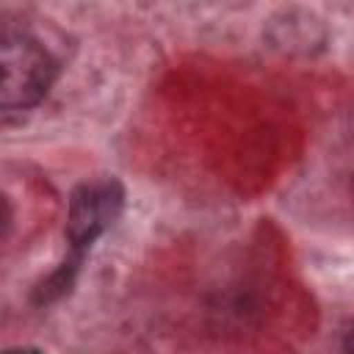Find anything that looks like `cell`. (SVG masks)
Wrapping results in <instances>:
<instances>
[{
  "instance_id": "6da1fadb",
  "label": "cell",
  "mask_w": 354,
  "mask_h": 354,
  "mask_svg": "<svg viewBox=\"0 0 354 354\" xmlns=\"http://www.w3.org/2000/svg\"><path fill=\"white\" fill-rule=\"evenodd\" d=\"M0 72H3L0 105L6 113H11V111H28L47 97L58 75V64L47 53V47H41L39 39L22 30H3Z\"/></svg>"
},
{
  "instance_id": "7a4b0ae2",
  "label": "cell",
  "mask_w": 354,
  "mask_h": 354,
  "mask_svg": "<svg viewBox=\"0 0 354 354\" xmlns=\"http://www.w3.org/2000/svg\"><path fill=\"white\" fill-rule=\"evenodd\" d=\"M122 205H124V188L113 177L83 183L72 191L69 213H66V241L72 243L75 263H80L88 246L119 218Z\"/></svg>"
},
{
  "instance_id": "3957f363",
  "label": "cell",
  "mask_w": 354,
  "mask_h": 354,
  "mask_svg": "<svg viewBox=\"0 0 354 354\" xmlns=\"http://www.w3.org/2000/svg\"><path fill=\"white\" fill-rule=\"evenodd\" d=\"M343 351H346V354H354V329L346 335V340H343Z\"/></svg>"
},
{
  "instance_id": "277c9868",
  "label": "cell",
  "mask_w": 354,
  "mask_h": 354,
  "mask_svg": "<svg viewBox=\"0 0 354 354\" xmlns=\"http://www.w3.org/2000/svg\"><path fill=\"white\" fill-rule=\"evenodd\" d=\"M6 354H41L39 348H8Z\"/></svg>"
}]
</instances>
